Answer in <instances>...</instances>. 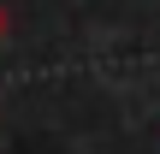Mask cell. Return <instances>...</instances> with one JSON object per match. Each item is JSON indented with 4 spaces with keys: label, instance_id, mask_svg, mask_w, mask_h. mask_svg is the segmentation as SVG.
<instances>
[{
    "label": "cell",
    "instance_id": "1",
    "mask_svg": "<svg viewBox=\"0 0 160 154\" xmlns=\"http://www.w3.org/2000/svg\"><path fill=\"white\" fill-rule=\"evenodd\" d=\"M6 36H12V18H6V6H0V42H6Z\"/></svg>",
    "mask_w": 160,
    "mask_h": 154
}]
</instances>
